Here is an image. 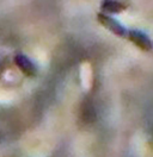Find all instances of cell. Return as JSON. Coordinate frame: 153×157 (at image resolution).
I'll list each match as a JSON object with an SVG mask.
<instances>
[{"instance_id":"obj_4","label":"cell","mask_w":153,"mask_h":157,"mask_svg":"<svg viewBox=\"0 0 153 157\" xmlns=\"http://www.w3.org/2000/svg\"><path fill=\"white\" fill-rule=\"evenodd\" d=\"M101 7L109 13H118L127 9V4L121 1H103Z\"/></svg>"},{"instance_id":"obj_3","label":"cell","mask_w":153,"mask_h":157,"mask_svg":"<svg viewBox=\"0 0 153 157\" xmlns=\"http://www.w3.org/2000/svg\"><path fill=\"white\" fill-rule=\"evenodd\" d=\"M14 63L22 70V73L24 75H27V76H35L36 75L37 69L35 67V64L23 54H17L14 56Z\"/></svg>"},{"instance_id":"obj_2","label":"cell","mask_w":153,"mask_h":157,"mask_svg":"<svg viewBox=\"0 0 153 157\" xmlns=\"http://www.w3.org/2000/svg\"><path fill=\"white\" fill-rule=\"evenodd\" d=\"M127 38L132 43H134L138 48H140L143 51H150L153 49V42L146 33L138 30H128Z\"/></svg>"},{"instance_id":"obj_1","label":"cell","mask_w":153,"mask_h":157,"mask_svg":"<svg viewBox=\"0 0 153 157\" xmlns=\"http://www.w3.org/2000/svg\"><path fill=\"white\" fill-rule=\"evenodd\" d=\"M97 20L99 21L101 25H103L105 29H108L110 32H113L114 35L118 36V37H126L127 38L128 30L124 29L123 25L120 21L114 19L113 17L105 14L103 12H99V13H97Z\"/></svg>"}]
</instances>
